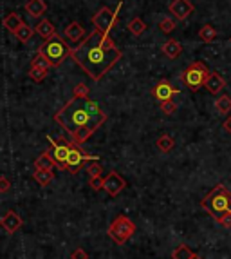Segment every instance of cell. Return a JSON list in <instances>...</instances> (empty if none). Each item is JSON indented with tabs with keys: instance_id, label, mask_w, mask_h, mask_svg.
Returning <instances> with one entry per match:
<instances>
[{
	"instance_id": "obj_1",
	"label": "cell",
	"mask_w": 231,
	"mask_h": 259,
	"mask_svg": "<svg viewBox=\"0 0 231 259\" xmlns=\"http://www.w3.org/2000/svg\"><path fill=\"white\" fill-rule=\"evenodd\" d=\"M71 56L90 78L94 82H100L112 69L114 64L123 56V53L110 38V35L94 29L72 49Z\"/></svg>"
},
{
	"instance_id": "obj_2",
	"label": "cell",
	"mask_w": 231,
	"mask_h": 259,
	"mask_svg": "<svg viewBox=\"0 0 231 259\" xmlns=\"http://www.w3.org/2000/svg\"><path fill=\"white\" fill-rule=\"evenodd\" d=\"M54 121L65 129L76 145H83L107 121V113L96 100L72 98L54 115Z\"/></svg>"
},
{
	"instance_id": "obj_3",
	"label": "cell",
	"mask_w": 231,
	"mask_h": 259,
	"mask_svg": "<svg viewBox=\"0 0 231 259\" xmlns=\"http://www.w3.org/2000/svg\"><path fill=\"white\" fill-rule=\"evenodd\" d=\"M201 207L204 209L206 212H210L215 219H219L224 212L231 211V192L230 188L219 183L217 187L208 194L206 198H202L201 201Z\"/></svg>"
},
{
	"instance_id": "obj_4",
	"label": "cell",
	"mask_w": 231,
	"mask_h": 259,
	"mask_svg": "<svg viewBox=\"0 0 231 259\" xmlns=\"http://www.w3.org/2000/svg\"><path fill=\"white\" fill-rule=\"evenodd\" d=\"M71 51H72V47H69V44H67L60 35H56L54 38H51V40H45V42L38 47V53L51 64V67L62 66V64L65 62V58L71 56Z\"/></svg>"
},
{
	"instance_id": "obj_5",
	"label": "cell",
	"mask_w": 231,
	"mask_h": 259,
	"mask_svg": "<svg viewBox=\"0 0 231 259\" xmlns=\"http://www.w3.org/2000/svg\"><path fill=\"white\" fill-rule=\"evenodd\" d=\"M210 74H211L210 69H208L202 62H191L190 66L181 72V80H183V84L186 85L188 89L195 93V91H199L201 87H204V84H206V80Z\"/></svg>"
},
{
	"instance_id": "obj_6",
	"label": "cell",
	"mask_w": 231,
	"mask_h": 259,
	"mask_svg": "<svg viewBox=\"0 0 231 259\" xmlns=\"http://www.w3.org/2000/svg\"><path fill=\"white\" fill-rule=\"evenodd\" d=\"M134 234H136V223L132 221L130 217L123 216V214L116 217L112 225L108 227V237L118 243V245H125Z\"/></svg>"
},
{
	"instance_id": "obj_7",
	"label": "cell",
	"mask_w": 231,
	"mask_h": 259,
	"mask_svg": "<svg viewBox=\"0 0 231 259\" xmlns=\"http://www.w3.org/2000/svg\"><path fill=\"white\" fill-rule=\"evenodd\" d=\"M119 9H121V2L118 4L116 11L108 9L107 6L101 7L100 11L96 13L94 17H92V24H94L96 29H100V31H103V33L110 35V31L114 29V25L118 24V13H119Z\"/></svg>"
},
{
	"instance_id": "obj_8",
	"label": "cell",
	"mask_w": 231,
	"mask_h": 259,
	"mask_svg": "<svg viewBox=\"0 0 231 259\" xmlns=\"http://www.w3.org/2000/svg\"><path fill=\"white\" fill-rule=\"evenodd\" d=\"M85 160H100V156H89L82 151V145H76L71 141V151H69V158H67V170L69 172H78L85 165Z\"/></svg>"
},
{
	"instance_id": "obj_9",
	"label": "cell",
	"mask_w": 231,
	"mask_h": 259,
	"mask_svg": "<svg viewBox=\"0 0 231 259\" xmlns=\"http://www.w3.org/2000/svg\"><path fill=\"white\" fill-rule=\"evenodd\" d=\"M49 141H51V154H53V160L56 163V167L60 170H67V158H69V151H71V143H67V141H62L58 145L56 140H53L49 136Z\"/></svg>"
},
{
	"instance_id": "obj_10",
	"label": "cell",
	"mask_w": 231,
	"mask_h": 259,
	"mask_svg": "<svg viewBox=\"0 0 231 259\" xmlns=\"http://www.w3.org/2000/svg\"><path fill=\"white\" fill-rule=\"evenodd\" d=\"M126 187V181L123 180V176L116 172V170H110L108 176L103 178V190L108 194V196H112L116 198L118 194H121V190Z\"/></svg>"
},
{
	"instance_id": "obj_11",
	"label": "cell",
	"mask_w": 231,
	"mask_h": 259,
	"mask_svg": "<svg viewBox=\"0 0 231 259\" xmlns=\"http://www.w3.org/2000/svg\"><path fill=\"white\" fill-rule=\"evenodd\" d=\"M49 67H51V64H49L40 53H36L35 58L31 60L29 78L33 80V82H43L45 76H47V72H49Z\"/></svg>"
},
{
	"instance_id": "obj_12",
	"label": "cell",
	"mask_w": 231,
	"mask_h": 259,
	"mask_svg": "<svg viewBox=\"0 0 231 259\" xmlns=\"http://www.w3.org/2000/svg\"><path fill=\"white\" fill-rule=\"evenodd\" d=\"M181 91L175 89L168 80H161V82H157L155 84V87L152 89V96L157 100V102H168V100H172L175 94H179Z\"/></svg>"
},
{
	"instance_id": "obj_13",
	"label": "cell",
	"mask_w": 231,
	"mask_h": 259,
	"mask_svg": "<svg viewBox=\"0 0 231 259\" xmlns=\"http://www.w3.org/2000/svg\"><path fill=\"white\" fill-rule=\"evenodd\" d=\"M168 11L172 13L177 20H186L191 13L195 11V7L190 0H172L170 6H168Z\"/></svg>"
},
{
	"instance_id": "obj_14",
	"label": "cell",
	"mask_w": 231,
	"mask_h": 259,
	"mask_svg": "<svg viewBox=\"0 0 231 259\" xmlns=\"http://www.w3.org/2000/svg\"><path fill=\"white\" fill-rule=\"evenodd\" d=\"M0 225H2V229L6 230L7 234H15V232L24 225V221H22V217L18 216L15 211H7L6 214H4V217L0 219Z\"/></svg>"
},
{
	"instance_id": "obj_15",
	"label": "cell",
	"mask_w": 231,
	"mask_h": 259,
	"mask_svg": "<svg viewBox=\"0 0 231 259\" xmlns=\"http://www.w3.org/2000/svg\"><path fill=\"white\" fill-rule=\"evenodd\" d=\"M204 87H206V91L210 93V94H215V96H219L220 93L224 91V87H226L224 76H222L220 72H211V74L208 76Z\"/></svg>"
},
{
	"instance_id": "obj_16",
	"label": "cell",
	"mask_w": 231,
	"mask_h": 259,
	"mask_svg": "<svg viewBox=\"0 0 231 259\" xmlns=\"http://www.w3.org/2000/svg\"><path fill=\"white\" fill-rule=\"evenodd\" d=\"M63 36H65L71 44H76L85 36V29H83V25L80 24V22H71V24L63 29Z\"/></svg>"
},
{
	"instance_id": "obj_17",
	"label": "cell",
	"mask_w": 231,
	"mask_h": 259,
	"mask_svg": "<svg viewBox=\"0 0 231 259\" xmlns=\"http://www.w3.org/2000/svg\"><path fill=\"white\" fill-rule=\"evenodd\" d=\"M24 9L33 18H40L43 13L47 11V4H45V0H27Z\"/></svg>"
},
{
	"instance_id": "obj_18",
	"label": "cell",
	"mask_w": 231,
	"mask_h": 259,
	"mask_svg": "<svg viewBox=\"0 0 231 259\" xmlns=\"http://www.w3.org/2000/svg\"><path fill=\"white\" fill-rule=\"evenodd\" d=\"M161 49H163V54H165L166 58H170V60H175V58H179V56H181V53H183V46H181L177 40H173V38L166 40Z\"/></svg>"
},
{
	"instance_id": "obj_19",
	"label": "cell",
	"mask_w": 231,
	"mask_h": 259,
	"mask_svg": "<svg viewBox=\"0 0 231 259\" xmlns=\"http://www.w3.org/2000/svg\"><path fill=\"white\" fill-rule=\"evenodd\" d=\"M35 31L42 36V38H43V40H51V38H54V36L58 35L56 29H54V25L51 24L49 20H45V18L40 20V22L35 25Z\"/></svg>"
},
{
	"instance_id": "obj_20",
	"label": "cell",
	"mask_w": 231,
	"mask_h": 259,
	"mask_svg": "<svg viewBox=\"0 0 231 259\" xmlns=\"http://www.w3.org/2000/svg\"><path fill=\"white\" fill-rule=\"evenodd\" d=\"M54 167H56V163H54L51 151L42 152L40 156H38V158L35 160V169H40V170H53Z\"/></svg>"
},
{
	"instance_id": "obj_21",
	"label": "cell",
	"mask_w": 231,
	"mask_h": 259,
	"mask_svg": "<svg viewBox=\"0 0 231 259\" xmlns=\"http://www.w3.org/2000/svg\"><path fill=\"white\" fill-rule=\"evenodd\" d=\"M215 109H217V113L222 116L230 115L231 113V96H228V94H219L217 100H215Z\"/></svg>"
},
{
	"instance_id": "obj_22",
	"label": "cell",
	"mask_w": 231,
	"mask_h": 259,
	"mask_svg": "<svg viewBox=\"0 0 231 259\" xmlns=\"http://www.w3.org/2000/svg\"><path fill=\"white\" fill-rule=\"evenodd\" d=\"M4 27H6L7 31H11V33H15V31L20 27V25L24 24V20H22V17L18 15V13H9L6 18H4Z\"/></svg>"
},
{
	"instance_id": "obj_23",
	"label": "cell",
	"mask_w": 231,
	"mask_h": 259,
	"mask_svg": "<svg viewBox=\"0 0 231 259\" xmlns=\"http://www.w3.org/2000/svg\"><path fill=\"white\" fill-rule=\"evenodd\" d=\"M155 145H157V149H159L161 152H165L166 154V152L173 151V147H175V140H173L170 134H163V136L157 138Z\"/></svg>"
},
{
	"instance_id": "obj_24",
	"label": "cell",
	"mask_w": 231,
	"mask_h": 259,
	"mask_svg": "<svg viewBox=\"0 0 231 259\" xmlns=\"http://www.w3.org/2000/svg\"><path fill=\"white\" fill-rule=\"evenodd\" d=\"M199 38H201L204 44H211L215 38H217V29H215L213 25L204 24L201 29H199Z\"/></svg>"
},
{
	"instance_id": "obj_25",
	"label": "cell",
	"mask_w": 231,
	"mask_h": 259,
	"mask_svg": "<svg viewBox=\"0 0 231 259\" xmlns=\"http://www.w3.org/2000/svg\"><path fill=\"white\" fill-rule=\"evenodd\" d=\"M33 178L36 180V183H38V185H42V187H47L49 183L53 181L54 174H53V170H40V169H35V172H33Z\"/></svg>"
},
{
	"instance_id": "obj_26",
	"label": "cell",
	"mask_w": 231,
	"mask_h": 259,
	"mask_svg": "<svg viewBox=\"0 0 231 259\" xmlns=\"http://www.w3.org/2000/svg\"><path fill=\"white\" fill-rule=\"evenodd\" d=\"M35 33H36L35 27H31V25H27L24 22V24H22L17 31H15V36H17L20 42L25 44V42H29L31 38H33V35H35Z\"/></svg>"
},
{
	"instance_id": "obj_27",
	"label": "cell",
	"mask_w": 231,
	"mask_h": 259,
	"mask_svg": "<svg viewBox=\"0 0 231 259\" xmlns=\"http://www.w3.org/2000/svg\"><path fill=\"white\" fill-rule=\"evenodd\" d=\"M126 27H128V31H130V33H132L134 36H141L143 33L147 31V24H145V22H143V20H141L139 17L132 18Z\"/></svg>"
},
{
	"instance_id": "obj_28",
	"label": "cell",
	"mask_w": 231,
	"mask_h": 259,
	"mask_svg": "<svg viewBox=\"0 0 231 259\" xmlns=\"http://www.w3.org/2000/svg\"><path fill=\"white\" fill-rule=\"evenodd\" d=\"M193 256H195V252H193L188 245H179V247L172 252L173 259H191Z\"/></svg>"
},
{
	"instance_id": "obj_29",
	"label": "cell",
	"mask_w": 231,
	"mask_h": 259,
	"mask_svg": "<svg viewBox=\"0 0 231 259\" xmlns=\"http://www.w3.org/2000/svg\"><path fill=\"white\" fill-rule=\"evenodd\" d=\"M87 174H89L90 178H101V174H103L101 163H98L96 160L92 163H89V165H87Z\"/></svg>"
},
{
	"instance_id": "obj_30",
	"label": "cell",
	"mask_w": 231,
	"mask_h": 259,
	"mask_svg": "<svg viewBox=\"0 0 231 259\" xmlns=\"http://www.w3.org/2000/svg\"><path fill=\"white\" fill-rule=\"evenodd\" d=\"M175 25H177V24H175V20H173V18L165 17L159 22V29L163 31V33H166V35H168V33H172V31L175 29Z\"/></svg>"
},
{
	"instance_id": "obj_31",
	"label": "cell",
	"mask_w": 231,
	"mask_h": 259,
	"mask_svg": "<svg viewBox=\"0 0 231 259\" xmlns=\"http://www.w3.org/2000/svg\"><path fill=\"white\" fill-rule=\"evenodd\" d=\"M72 98H89V87H87V84L80 82V84L74 85V91H72Z\"/></svg>"
},
{
	"instance_id": "obj_32",
	"label": "cell",
	"mask_w": 231,
	"mask_h": 259,
	"mask_svg": "<svg viewBox=\"0 0 231 259\" xmlns=\"http://www.w3.org/2000/svg\"><path fill=\"white\" fill-rule=\"evenodd\" d=\"M161 111H163V115L172 116L173 113L177 111V103L172 102V100H168V102H163V103H161Z\"/></svg>"
},
{
	"instance_id": "obj_33",
	"label": "cell",
	"mask_w": 231,
	"mask_h": 259,
	"mask_svg": "<svg viewBox=\"0 0 231 259\" xmlns=\"http://www.w3.org/2000/svg\"><path fill=\"white\" fill-rule=\"evenodd\" d=\"M215 221H217L220 227H224V229H231V211L224 212V214H222L219 219H215Z\"/></svg>"
},
{
	"instance_id": "obj_34",
	"label": "cell",
	"mask_w": 231,
	"mask_h": 259,
	"mask_svg": "<svg viewBox=\"0 0 231 259\" xmlns=\"http://www.w3.org/2000/svg\"><path fill=\"white\" fill-rule=\"evenodd\" d=\"M71 259H89V254L85 252L82 247H78V248H74V250H72Z\"/></svg>"
},
{
	"instance_id": "obj_35",
	"label": "cell",
	"mask_w": 231,
	"mask_h": 259,
	"mask_svg": "<svg viewBox=\"0 0 231 259\" xmlns=\"http://www.w3.org/2000/svg\"><path fill=\"white\" fill-rule=\"evenodd\" d=\"M9 188H11V181L6 176H0V194H6Z\"/></svg>"
},
{
	"instance_id": "obj_36",
	"label": "cell",
	"mask_w": 231,
	"mask_h": 259,
	"mask_svg": "<svg viewBox=\"0 0 231 259\" xmlns=\"http://www.w3.org/2000/svg\"><path fill=\"white\" fill-rule=\"evenodd\" d=\"M90 188L101 190L103 188V178H90Z\"/></svg>"
},
{
	"instance_id": "obj_37",
	"label": "cell",
	"mask_w": 231,
	"mask_h": 259,
	"mask_svg": "<svg viewBox=\"0 0 231 259\" xmlns=\"http://www.w3.org/2000/svg\"><path fill=\"white\" fill-rule=\"evenodd\" d=\"M222 129H224V131H228V133L231 134V116H228V120L222 123Z\"/></svg>"
},
{
	"instance_id": "obj_38",
	"label": "cell",
	"mask_w": 231,
	"mask_h": 259,
	"mask_svg": "<svg viewBox=\"0 0 231 259\" xmlns=\"http://www.w3.org/2000/svg\"><path fill=\"white\" fill-rule=\"evenodd\" d=\"M191 259H202V258H201V256H197V254H195V256H193V258H191Z\"/></svg>"
},
{
	"instance_id": "obj_39",
	"label": "cell",
	"mask_w": 231,
	"mask_h": 259,
	"mask_svg": "<svg viewBox=\"0 0 231 259\" xmlns=\"http://www.w3.org/2000/svg\"><path fill=\"white\" fill-rule=\"evenodd\" d=\"M230 44H231V38H230Z\"/></svg>"
}]
</instances>
